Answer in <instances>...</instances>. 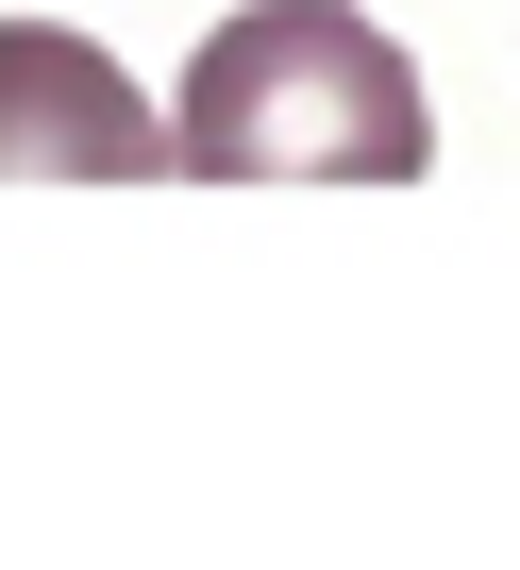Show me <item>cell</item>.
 <instances>
[{"mask_svg":"<svg viewBox=\"0 0 520 570\" xmlns=\"http://www.w3.org/2000/svg\"><path fill=\"white\" fill-rule=\"evenodd\" d=\"M185 168V118H151L68 18H0V185H151Z\"/></svg>","mask_w":520,"mask_h":570,"instance_id":"obj_2","label":"cell"},{"mask_svg":"<svg viewBox=\"0 0 520 570\" xmlns=\"http://www.w3.org/2000/svg\"><path fill=\"white\" fill-rule=\"evenodd\" d=\"M185 185H420L436 101L420 51L353 0H252L185 51Z\"/></svg>","mask_w":520,"mask_h":570,"instance_id":"obj_1","label":"cell"}]
</instances>
